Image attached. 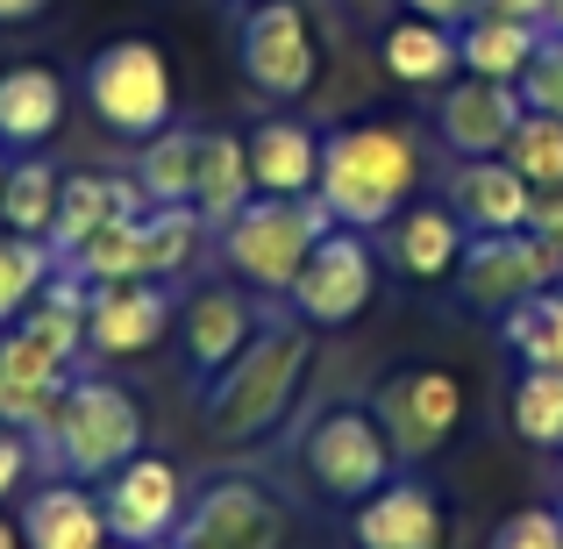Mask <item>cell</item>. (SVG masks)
Here are the masks:
<instances>
[{"mask_svg": "<svg viewBox=\"0 0 563 549\" xmlns=\"http://www.w3.org/2000/svg\"><path fill=\"white\" fill-rule=\"evenodd\" d=\"M314 336L321 329H307L292 307L286 315H264V329L235 350V364H221L214 378H200V428H207V442L235 450V442L272 436V428L292 414L307 371H314Z\"/></svg>", "mask_w": 563, "mask_h": 549, "instance_id": "obj_1", "label": "cell"}, {"mask_svg": "<svg viewBox=\"0 0 563 549\" xmlns=\"http://www.w3.org/2000/svg\"><path fill=\"white\" fill-rule=\"evenodd\" d=\"M428 179V151L407 122H350L321 136V179L314 200L329 207L335 229L378 235L393 215H407Z\"/></svg>", "mask_w": 563, "mask_h": 549, "instance_id": "obj_2", "label": "cell"}, {"mask_svg": "<svg viewBox=\"0 0 563 549\" xmlns=\"http://www.w3.org/2000/svg\"><path fill=\"white\" fill-rule=\"evenodd\" d=\"M36 457L65 479H114L129 457H143V407L114 378H71L57 414L36 428Z\"/></svg>", "mask_w": 563, "mask_h": 549, "instance_id": "obj_3", "label": "cell"}, {"mask_svg": "<svg viewBox=\"0 0 563 549\" xmlns=\"http://www.w3.org/2000/svg\"><path fill=\"white\" fill-rule=\"evenodd\" d=\"M329 207L314 200V193H300V200H278V193H257V200L243 207L235 221H221V264H229L235 286L264 293V300H286L292 278H300V264L314 257V243L329 235Z\"/></svg>", "mask_w": 563, "mask_h": 549, "instance_id": "obj_4", "label": "cell"}, {"mask_svg": "<svg viewBox=\"0 0 563 549\" xmlns=\"http://www.w3.org/2000/svg\"><path fill=\"white\" fill-rule=\"evenodd\" d=\"M79 86H86V108L100 114V129H114V136L143 143V136H157V129H172V57L157 51L151 36L100 43V51L86 57Z\"/></svg>", "mask_w": 563, "mask_h": 549, "instance_id": "obj_5", "label": "cell"}, {"mask_svg": "<svg viewBox=\"0 0 563 549\" xmlns=\"http://www.w3.org/2000/svg\"><path fill=\"white\" fill-rule=\"evenodd\" d=\"M300 471L329 507H364L393 479V442L372 407H321L300 436Z\"/></svg>", "mask_w": 563, "mask_h": 549, "instance_id": "obj_6", "label": "cell"}, {"mask_svg": "<svg viewBox=\"0 0 563 549\" xmlns=\"http://www.w3.org/2000/svg\"><path fill=\"white\" fill-rule=\"evenodd\" d=\"M563 278V257L542 243L536 229H507V235H471L464 257H456V300L471 315H514L536 293H550Z\"/></svg>", "mask_w": 563, "mask_h": 549, "instance_id": "obj_7", "label": "cell"}, {"mask_svg": "<svg viewBox=\"0 0 563 549\" xmlns=\"http://www.w3.org/2000/svg\"><path fill=\"white\" fill-rule=\"evenodd\" d=\"M235 57H243V79L278 108L314 94L321 51H314V22H307L300 0H250L243 22H235Z\"/></svg>", "mask_w": 563, "mask_h": 549, "instance_id": "obj_8", "label": "cell"}, {"mask_svg": "<svg viewBox=\"0 0 563 549\" xmlns=\"http://www.w3.org/2000/svg\"><path fill=\"white\" fill-rule=\"evenodd\" d=\"M372 293H378L372 235H357V229H329V235L314 243V257L300 264V278H292L286 307L307 321V329H350V321H364Z\"/></svg>", "mask_w": 563, "mask_h": 549, "instance_id": "obj_9", "label": "cell"}, {"mask_svg": "<svg viewBox=\"0 0 563 549\" xmlns=\"http://www.w3.org/2000/svg\"><path fill=\"white\" fill-rule=\"evenodd\" d=\"M372 414H378L385 442H393V464H428V457L456 436V421H464V385H456L442 364L393 371V378L372 393Z\"/></svg>", "mask_w": 563, "mask_h": 549, "instance_id": "obj_10", "label": "cell"}, {"mask_svg": "<svg viewBox=\"0 0 563 549\" xmlns=\"http://www.w3.org/2000/svg\"><path fill=\"white\" fill-rule=\"evenodd\" d=\"M172 549H286V507L257 479H214L186 499Z\"/></svg>", "mask_w": 563, "mask_h": 549, "instance_id": "obj_11", "label": "cell"}, {"mask_svg": "<svg viewBox=\"0 0 563 549\" xmlns=\"http://www.w3.org/2000/svg\"><path fill=\"white\" fill-rule=\"evenodd\" d=\"M186 471L172 464V457H129L122 471H114L108 485H100V514H108V536L129 542V549H157L172 542V528H179L186 514Z\"/></svg>", "mask_w": 563, "mask_h": 549, "instance_id": "obj_12", "label": "cell"}, {"mask_svg": "<svg viewBox=\"0 0 563 549\" xmlns=\"http://www.w3.org/2000/svg\"><path fill=\"white\" fill-rule=\"evenodd\" d=\"M172 315V278H122V286H93L86 300V358H143L165 343Z\"/></svg>", "mask_w": 563, "mask_h": 549, "instance_id": "obj_13", "label": "cell"}, {"mask_svg": "<svg viewBox=\"0 0 563 549\" xmlns=\"http://www.w3.org/2000/svg\"><path fill=\"white\" fill-rule=\"evenodd\" d=\"M528 100L514 79H450L435 100V136L450 157H507V136L521 129Z\"/></svg>", "mask_w": 563, "mask_h": 549, "instance_id": "obj_14", "label": "cell"}, {"mask_svg": "<svg viewBox=\"0 0 563 549\" xmlns=\"http://www.w3.org/2000/svg\"><path fill=\"white\" fill-rule=\"evenodd\" d=\"M71 378H79L71 358H57L51 343H36L22 321L0 329V421H8V428L36 436V428L57 414V399H65Z\"/></svg>", "mask_w": 563, "mask_h": 549, "instance_id": "obj_15", "label": "cell"}, {"mask_svg": "<svg viewBox=\"0 0 563 549\" xmlns=\"http://www.w3.org/2000/svg\"><path fill=\"white\" fill-rule=\"evenodd\" d=\"M442 207H450L471 235H507V229H528L536 186H528L507 157H456L450 179H442Z\"/></svg>", "mask_w": 563, "mask_h": 549, "instance_id": "obj_16", "label": "cell"}, {"mask_svg": "<svg viewBox=\"0 0 563 549\" xmlns=\"http://www.w3.org/2000/svg\"><path fill=\"white\" fill-rule=\"evenodd\" d=\"M179 329H186V364H192V378H214L221 364H235V350L250 343V336L264 329V307L250 300L243 286H200V293H186V307H179Z\"/></svg>", "mask_w": 563, "mask_h": 549, "instance_id": "obj_17", "label": "cell"}, {"mask_svg": "<svg viewBox=\"0 0 563 549\" xmlns=\"http://www.w3.org/2000/svg\"><path fill=\"white\" fill-rule=\"evenodd\" d=\"M22 528V549H108V514H100V493H86L79 479H51L22 499L14 514Z\"/></svg>", "mask_w": 563, "mask_h": 549, "instance_id": "obj_18", "label": "cell"}, {"mask_svg": "<svg viewBox=\"0 0 563 549\" xmlns=\"http://www.w3.org/2000/svg\"><path fill=\"white\" fill-rule=\"evenodd\" d=\"M143 207H151V200H143V186L129 179V172H65V186H57V221H51L57 264H65L93 229L129 221V215H143Z\"/></svg>", "mask_w": 563, "mask_h": 549, "instance_id": "obj_19", "label": "cell"}, {"mask_svg": "<svg viewBox=\"0 0 563 549\" xmlns=\"http://www.w3.org/2000/svg\"><path fill=\"white\" fill-rule=\"evenodd\" d=\"M243 151H250V186L278 193V200H300L321 179V136L292 114H264L257 129H243Z\"/></svg>", "mask_w": 563, "mask_h": 549, "instance_id": "obj_20", "label": "cell"}, {"mask_svg": "<svg viewBox=\"0 0 563 549\" xmlns=\"http://www.w3.org/2000/svg\"><path fill=\"white\" fill-rule=\"evenodd\" d=\"M65 122V72L51 65H8L0 72V151L29 157Z\"/></svg>", "mask_w": 563, "mask_h": 549, "instance_id": "obj_21", "label": "cell"}, {"mask_svg": "<svg viewBox=\"0 0 563 549\" xmlns=\"http://www.w3.org/2000/svg\"><path fill=\"white\" fill-rule=\"evenodd\" d=\"M471 229L450 215L442 200H421L407 207V215L385 221V250H393V264L407 278H421V286H435V278H456V257H464Z\"/></svg>", "mask_w": 563, "mask_h": 549, "instance_id": "obj_22", "label": "cell"}, {"mask_svg": "<svg viewBox=\"0 0 563 549\" xmlns=\"http://www.w3.org/2000/svg\"><path fill=\"white\" fill-rule=\"evenodd\" d=\"M357 542L364 549H442V507L421 479H385L357 507Z\"/></svg>", "mask_w": 563, "mask_h": 549, "instance_id": "obj_23", "label": "cell"}, {"mask_svg": "<svg viewBox=\"0 0 563 549\" xmlns=\"http://www.w3.org/2000/svg\"><path fill=\"white\" fill-rule=\"evenodd\" d=\"M542 36H550V29H536V22H507V14H471V22L456 29V65H464L471 79H514V86H521V72L536 65Z\"/></svg>", "mask_w": 563, "mask_h": 549, "instance_id": "obj_24", "label": "cell"}, {"mask_svg": "<svg viewBox=\"0 0 563 549\" xmlns=\"http://www.w3.org/2000/svg\"><path fill=\"white\" fill-rule=\"evenodd\" d=\"M200 136L207 129H157V136L136 143V165H129V179L143 186V200L151 207H192V179H200Z\"/></svg>", "mask_w": 563, "mask_h": 549, "instance_id": "obj_25", "label": "cell"}, {"mask_svg": "<svg viewBox=\"0 0 563 549\" xmlns=\"http://www.w3.org/2000/svg\"><path fill=\"white\" fill-rule=\"evenodd\" d=\"M250 200H257V186H250L243 136H235V129H207V136H200V179H192V207H200V221L221 229V221H235Z\"/></svg>", "mask_w": 563, "mask_h": 549, "instance_id": "obj_26", "label": "cell"}, {"mask_svg": "<svg viewBox=\"0 0 563 549\" xmlns=\"http://www.w3.org/2000/svg\"><path fill=\"white\" fill-rule=\"evenodd\" d=\"M378 57H385V79H399V86H442V79H456V29H442V22H421V14H407V22H393L385 29V43H378Z\"/></svg>", "mask_w": 563, "mask_h": 549, "instance_id": "obj_27", "label": "cell"}, {"mask_svg": "<svg viewBox=\"0 0 563 549\" xmlns=\"http://www.w3.org/2000/svg\"><path fill=\"white\" fill-rule=\"evenodd\" d=\"M57 186H65V172H57L43 151L8 157V179H0V229H14V235H43V243H51Z\"/></svg>", "mask_w": 563, "mask_h": 549, "instance_id": "obj_28", "label": "cell"}, {"mask_svg": "<svg viewBox=\"0 0 563 549\" xmlns=\"http://www.w3.org/2000/svg\"><path fill=\"white\" fill-rule=\"evenodd\" d=\"M65 272H79L86 286H122V278H151V257H143V215L93 229V235H86V243L65 257Z\"/></svg>", "mask_w": 563, "mask_h": 549, "instance_id": "obj_29", "label": "cell"}, {"mask_svg": "<svg viewBox=\"0 0 563 549\" xmlns=\"http://www.w3.org/2000/svg\"><path fill=\"white\" fill-rule=\"evenodd\" d=\"M514 436L528 450H563V371L556 364H528L514 378Z\"/></svg>", "mask_w": 563, "mask_h": 549, "instance_id": "obj_30", "label": "cell"}, {"mask_svg": "<svg viewBox=\"0 0 563 549\" xmlns=\"http://www.w3.org/2000/svg\"><path fill=\"white\" fill-rule=\"evenodd\" d=\"M51 272H57V250L43 243V235L0 229V329H14V321L29 315V300L43 293Z\"/></svg>", "mask_w": 563, "mask_h": 549, "instance_id": "obj_31", "label": "cell"}, {"mask_svg": "<svg viewBox=\"0 0 563 549\" xmlns=\"http://www.w3.org/2000/svg\"><path fill=\"white\" fill-rule=\"evenodd\" d=\"M499 343H507L521 364H556L563 371V278L550 293H536L528 307L499 315Z\"/></svg>", "mask_w": 563, "mask_h": 549, "instance_id": "obj_32", "label": "cell"}, {"mask_svg": "<svg viewBox=\"0 0 563 549\" xmlns=\"http://www.w3.org/2000/svg\"><path fill=\"white\" fill-rule=\"evenodd\" d=\"M207 243L200 207H143V257H151V278H179Z\"/></svg>", "mask_w": 563, "mask_h": 549, "instance_id": "obj_33", "label": "cell"}, {"mask_svg": "<svg viewBox=\"0 0 563 549\" xmlns=\"http://www.w3.org/2000/svg\"><path fill=\"white\" fill-rule=\"evenodd\" d=\"M507 165L521 172L536 193L563 186V122H556V114H536V108L521 114V129L507 136Z\"/></svg>", "mask_w": 563, "mask_h": 549, "instance_id": "obj_34", "label": "cell"}, {"mask_svg": "<svg viewBox=\"0 0 563 549\" xmlns=\"http://www.w3.org/2000/svg\"><path fill=\"white\" fill-rule=\"evenodd\" d=\"M485 549H563V507H514Z\"/></svg>", "mask_w": 563, "mask_h": 549, "instance_id": "obj_35", "label": "cell"}, {"mask_svg": "<svg viewBox=\"0 0 563 549\" xmlns=\"http://www.w3.org/2000/svg\"><path fill=\"white\" fill-rule=\"evenodd\" d=\"M521 100H528L536 114H556V122H563V36H556V29L542 36L536 65L521 72Z\"/></svg>", "mask_w": 563, "mask_h": 549, "instance_id": "obj_36", "label": "cell"}, {"mask_svg": "<svg viewBox=\"0 0 563 549\" xmlns=\"http://www.w3.org/2000/svg\"><path fill=\"white\" fill-rule=\"evenodd\" d=\"M29 464H36V442H29L22 428L0 421V499H14L29 485Z\"/></svg>", "mask_w": 563, "mask_h": 549, "instance_id": "obj_37", "label": "cell"}, {"mask_svg": "<svg viewBox=\"0 0 563 549\" xmlns=\"http://www.w3.org/2000/svg\"><path fill=\"white\" fill-rule=\"evenodd\" d=\"M528 229H536L542 243L563 257V186H542V193H536V215H528Z\"/></svg>", "mask_w": 563, "mask_h": 549, "instance_id": "obj_38", "label": "cell"}, {"mask_svg": "<svg viewBox=\"0 0 563 549\" xmlns=\"http://www.w3.org/2000/svg\"><path fill=\"white\" fill-rule=\"evenodd\" d=\"M407 14H421V22H442V29H464L471 14H478V0H399Z\"/></svg>", "mask_w": 563, "mask_h": 549, "instance_id": "obj_39", "label": "cell"}, {"mask_svg": "<svg viewBox=\"0 0 563 549\" xmlns=\"http://www.w3.org/2000/svg\"><path fill=\"white\" fill-rule=\"evenodd\" d=\"M478 14H507V22H536V29H550V0H478Z\"/></svg>", "mask_w": 563, "mask_h": 549, "instance_id": "obj_40", "label": "cell"}, {"mask_svg": "<svg viewBox=\"0 0 563 549\" xmlns=\"http://www.w3.org/2000/svg\"><path fill=\"white\" fill-rule=\"evenodd\" d=\"M36 14H51V0H0V29H22Z\"/></svg>", "mask_w": 563, "mask_h": 549, "instance_id": "obj_41", "label": "cell"}, {"mask_svg": "<svg viewBox=\"0 0 563 549\" xmlns=\"http://www.w3.org/2000/svg\"><path fill=\"white\" fill-rule=\"evenodd\" d=\"M0 549H22V528L14 521H0Z\"/></svg>", "mask_w": 563, "mask_h": 549, "instance_id": "obj_42", "label": "cell"}, {"mask_svg": "<svg viewBox=\"0 0 563 549\" xmlns=\"http://www.w3.org/2000/svg\"><path fill=\"white\" fill-rule=\"evenodd\" d=\"M550 29H556V36H563V0H550Z\"/></svg>", "mask_w": 563, "mask_h": 549, "instance_id": "obj_43", "label": "cell"}, {"mask_svg": "<svg viewBox=\"0 0 563 549\" xmlns=\"http://www.w3.org/2000/svg\"><path fill=\"white\" fill-rule=\"evenodd\" d=\"M0 179H8V151H0Z\"/></svg>", "mask_w": 563, "mask_h": 549, "instance_id": "obj_44", "label": "cell"}, {"mask_svg": "<svg viewBox=\"0 0 563 549\" xmlns=\"http://www.w3.org/2000/svg\"><path fill=\"white\" fill-rule=\"evenodd\" d=\"M108 549H129V542H108Z\"/></svg>", "mask_w": 563, "mask_h": 549, "instance_id": "obj_45", "label": "cell"}, {"mask_svg": "<svg viewBox=\"0 0 563 549\" xmlns=\"http://www.w3.org/2000/svg\"><path fill=\"white\" fill-rule=\"evenodd\" d=\"M235 8H250V0H235Z\"/></svg>", "mask_w": 563, "mask_h": 549, "instance_id": "obj_46", "label": "cell"}, {"mask_svg": "<svg viewBox=\"0 0 563 549\" xmlns=\"http://www.w3.org/2000/svg\"><path fill=\"white\" fill-rule=\"evenodd\" d=\"M157 549H172V542H157Z\"/></svg>", "mask_w": 563, "mask_h": 549, "instance_id": "obj_47", "label": "cell"}, {"mask_svg": "<svg viewBox=\"0 0 563 549\" xmlns=\"http://www.w3.org/2000/svg\"><path fill=\"white\" fill-rule=\"evenodd\" d=\"M556 464H563V450H556Z\"/></svg>", "mask_w": 563, "mask_h": 549, "instance_id": "obj_48", "label": "cell"}]
</instances>
